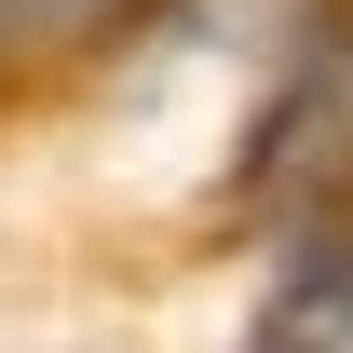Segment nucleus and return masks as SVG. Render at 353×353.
Segmentation results:
<instances>
[{"label":"nucleus","instance_id":"obj_1","mask_svg":"<svg viewBox=\"0 0 353 353\" xmlns=\"http://www.w3.org/2000/svg\"><path fill=\"white\" fill-rule=\"evenodd\" d=\"M28 28H82V14H123V0H14Z\"/></svg>","mask_w":353,"mask_h":353}]
</instances>
